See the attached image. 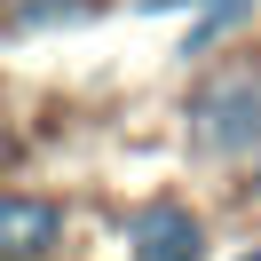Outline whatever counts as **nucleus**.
Listing matches in <instances>:
<instances>
[{"instance_id": "20e7f679", "label": "nucleus", "mask_w": 261, "mask_h": 261, "mask_svg": "<svg viewBox=\"0 0 261 261\" xmlns=\"http://www.w3.org/2000/svg\"><path fill=\"white\" fill-rule=\"evenodd\" d=\"M95 0H8V32H40V24H71Z\"/></svg>"}, {"instance_id": "423d86ee", "label": "nucleus", "mask_w": 261, "mask_h": 261, "mask_svg": "<svg viewBox=\"0 0 261 261\" xmlns=\"http://www.w3.org/2000/svg\"><path fill=\"white\" fill-rule=\"evenodd\" d=\"M238 261H261V253H238Z\"/></svg>"}, {"instance_id": "f257e3e1", "label": "nucleus", "mask_w": 261, "mask_h": 261, "mask_svg": "<svg viewBox=\"0 0 261 261\" xmlns=\"http://www.w3.org/2000/svg\"><path fill=\"white\" fill-rule=\"evenodd\" d=\"M198 143L214 159H253L261 150V87L253 80H229L198 95Z\"/></svg>"}, {"instance_id": "39448f33", "label": "nucleus", "mask_w": 261, "mask_h": 261, "mask_svg": "<svg viewBox=\"0 0 261 261\" xmlns=\"http://www.w3.org/2000/svg\"><path fill=\"white\" fill-rule=\"evenodd\" d=\"M245 8H253V0H206V8H198V32H190V48H182V56H206V40L222 32V24H238Z\"/></svg>"}, {"instance_id": "f03ea898", "label": "nucleus", "mask_w": 261, "mask_h": 261, "mask_svg": "<svg viewBox=\"0 0 261 261\" xmlns=\"http://www.w3.org/2000/svg\"><path fill=\"white\" fill-rule=\"evenodd\" d=\"M135 261H198V245H206V229H198L190 206H174V198H159V206L135 214Z\"/></svg>"}, {"instance_id": "7ed1b4c3", "label": "nucleus", "mask_w": 261, "mask_h": 261, "mask_svg": "<svg viewBox=\"0 0 261 261\" xmlns=\"http://www.w3.org/2000/svg\"><path fill=\"white\" fill-rule=\"evenodd\" d=\"M56 229H64V214H56L48 198H0V261H32V253H48Z\"/></svg>"}]
</instances>
